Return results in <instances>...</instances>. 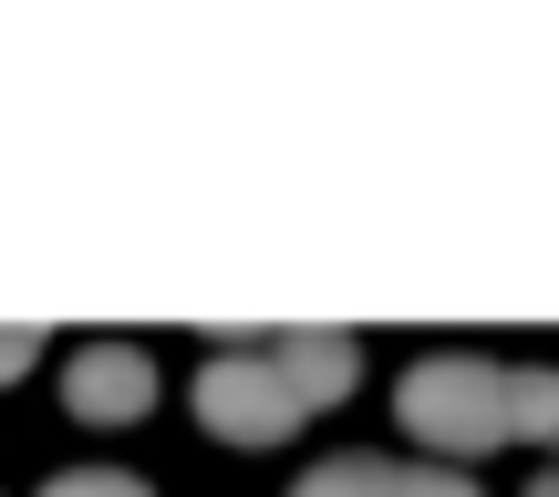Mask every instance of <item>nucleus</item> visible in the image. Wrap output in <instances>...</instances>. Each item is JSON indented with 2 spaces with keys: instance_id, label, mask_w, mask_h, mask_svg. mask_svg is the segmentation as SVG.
<instances>
[{
  "instance_id": "obj_1",
  "label": "nucleus",
  "mask_w": 559,
  "mask_h": 497,
  "mask_svg": "<svg viewBox=\"0 0 559 497\" xmlns=\"http://www.w3.org/2000/svg\"><path fill=\"white\" fill-rule=\"evenodd\" d=\"M404 425L436 457H487L508 436H559V383L549 374H498L477 353H425L404 374Z\"/></svg>"
},
{
  "instance_id": "obj_2",
  "label": "nucleus",
  "mask_w": 559,
  "mask_h": 497,
  "mask_svg": "<svg viewBox=\"0 0 559 497\" xmlns=\"http://www.w3.org/2000/svg\"><path fill=\"white\" fill-rule=\"evenodd\" d=\"M198 415H207V436H228V446H280L300 425V404H290V383L270 374V353H218L198 374Z\"/></svg>"
},
{
  "instance_id": "obj_3",
  "label": "nucleus",
  "mask_w": 559,
  "mask_h": 497,
  "mask_svg": "<svg viewBox=\"0 0 559 497\" xmlns=\"http://www.w3.org/2000/svg\"><path fill=\"white\" fill-rule=\"evenodd\" d=\"M62 394H73L83 425H124V415H145V394H156V363H145L135 342H83L73 374H62Z\"/></svg>"
},
{
  "instance_id": "obj_4",
  "label": "nucleus",
  "mask_w": 559,
  "mask_h": 497,
  "mask_svg": "<svg viewBox=\"0 0 559 497\" xmlns=\"http://www.w3.org/2000/svg\"><path fill=\"white\" fill-rule=\"evenodd\" d=\"M270 374L290 383V404L311 415V404H342V394H353L362 353H353L342 332H290V342H270Z\"/></svg>"
},
{
  "instance_id": "obj_5",
  "label": "nucleus",
  "mask_w": 559,
  "mask_h": 497,
  "mask_svg": "<svg viewBox=\"0 0 559 497\" xmlns=\"http://www.w3.org/2000/svg\"><path fill=\"white\" fill-rule=\"evenodd\" d=\"M290 497H394V457H321Z\"/></svg>"
},
{
  "instance_id": "obj_6",
  "label": "nucleus",
  "mask_w": 559,
  "mask_h": 497,
  "mask_svg": "<svg viewBox=\"0 0 559 497\" xmlns=\"http://www.w3.org/2000/svg\"><path fill=\"white\" fill-rule=\"evenodd\" d=\"M41 497H145V477H115V466H83V477H52Z\"/></svg>"
},
{
  "instance_id": "obj_7",
  "label": "nucleus",
  "mask_w": 559,
  "mask_h": 497,
  "mask_svg": "<svg viewBox=\"0 0 559 497\" xmlns=\"http://www.w3.org/2000/svg\"><path fill=\"white\" fill-rule=\"evenodd\" d=\"M394 497H477V487L445 477V466H394Z\"/></svg>"
},
{
  "instance_id": "obj_8",
  "label": "nucleus",
  "mask_w": 559,
  "mask_h": 497,
  "mask_svg": "<svg viewBox=\"0 0 559 497\" xmlns=\"http://www.w3.org/2000/svg\"><path fill=\"white\" fill-rule=\"evenodd\" d=\"M11 374H32V342H21V332H0V383H11Z\"/></svg>"
}]
</instances>
